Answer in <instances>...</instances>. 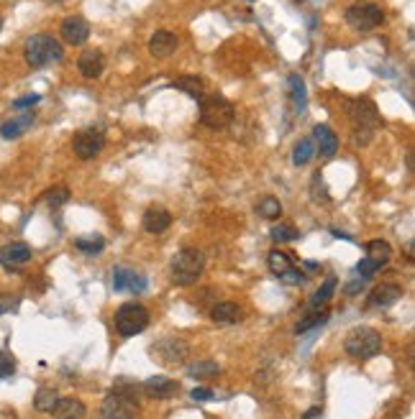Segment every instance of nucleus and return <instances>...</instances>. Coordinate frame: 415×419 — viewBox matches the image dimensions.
Listing matches in <instances>:
<instances>
[{"mask_svg":"<svg viewBox=\"0 0 415 419\" xmlns=\"http://www.w3.org/2000/svg\"><path fill=\"white\" fill-rule=\"evenodd\" d=\"M136 409H139V386L118 381L100 407L98 419H136Z\"/></svg>","mask_w":415,"mask_h":419,"instance_id":"f257e3e1","label":"nucleus"},{"mask_svg":"<svg viewBox=\"0 0 415 419\" xmlns=\"http://www.w3.org/2000/svg\"><path fill=\"white\" fill-rule=\"evenodd\" d=\"M205 268V253L200 248H182L170 264V277L177 286L195 284L203 277Z\"/></svg>","mask_w":415,"mask_h":419,"instance_id":"f03ea898","label":"nucleus"},{"mask_svg":"<svg viewBox=\"0 0 415 419\" xmlns=\"http://www.w3.org/2000/svg\"><path fill=\"white\" fill-rule=\"evenodd\" d=\"M23 56H26V64L34 67V69H41V67H49L54 62H62V46L54 36L49 34H34L31 39H26V46H23Z\"/></svg>","mask_w":415,"mask_h":419,"instance_id":"7ed1b4c3","label":"nucleus"},{"mask_svg":"<svg viewBox=\"0 0 415 419\" xmlns=\"http://www.w3.org/2000/svg\"><path fill=\"white\" fill-rule=\"evenodd\" d=\"M234 103L223 95H203L200 98V123L203 125L213 128V131H223L234 123Z\"/></svg>","mask_w":415,"mask_h":419,"instance_id":"20e7f679","label":"nucleus"},{"mask_svg":"<svg viewBox=\"0 0 415 419\" xmlns=\"http://www.w3.org/2000/svg\"><path fill=\"white\" fill-rule=\"evenodd\" d=\"M343 348L356 361H370V358H374L382 350V338H379V332L374 327H354L346 335Z\"/></svg>","mask_w":415,"mask_h":419,"instance_id":"39448f33","label":"nucleus"},{"mask_svg":"<svg viewBox=\"0 0 415 419\" xmlns=\"http://www.w3.org/2000/svg\"><path fill=\"white\" fill-rule=\"evenodd\" d=\"M149 327V310L139 302H126L116 310V330L123 338H134Z\"/></svg>","mask_w":415,"mask_h":419,"instance_id":"423d86ee","label":"nucleus"},{"mask_svg":"<svg viewBox=\"0 0 415 419\" xmlns=\"http://www.w3.org/2000/svg\"><path fill=\"white\" fill-rule=\"evenodd\" d=\"M346 18V23L354 28V31H374L377 26H382V21H385V10L379 8L377 3H354L346 8L343 13Z\"/></svg>","mask_w":415,"mask_h":419,"instance_id":"0eeeda50","label":"nucleus"},{"mask_svg":"<svg viewBox=\"0 0 415 419\" xmlns=\"http://www.w3.org/2000/svg\"><path fill=\"white\" fill-rule=\"evenodd\" d=\"M103 149H105V133H103L100 128H95V125L80 128V131L72 136V151L77 159L90 161L95 159Z\"/></svg>","mask_w":415,"mask_h":419,"instance_id":"6e6552de","label":"nucleus"},{"mask_svg":"<svg viewBox=\"0 0 415 419\" xmlns=\"http://www.w3.org/2000/svg\"><path fill=\"white\" fill-rule=\"evenodd\" d=\"M190 353V345L182 338H162L152 345V358L164 366H177Z\"/></svg>","mask_w":415,"mask_h":419,"instance_id":"1a4fd4ad","label":"nucleus"},{"mask_svg":"<svg viewBox=\"0 0 415 419\" xmlns=\"http://www.w3.org/2000/svg\"><path fill=\"white\" fill-rule=\"evenodd\" d=\"M349 113H352V120H354V128L356 131H372L379 125V113H377V107H374V103L367 98H359V100H354L352 107H349Z\"/></svg>","mask_w":415,"mask_h":419,"instance_id":"9d476101","label":"nucleus"},{"mask_svg":"<svg viewBox=\"0 0 415 419\" xmlns=\"http://www.w3.org/2000/svg\"><path fill=\"white\" fill-rule=\"evenodd\" d=\"M59 34H62L64 44L80 46V44H85L88 36H90V23H88L82 16H67L62 21V26H59Z\"/></svg>","mask_w":415,"mask_h":419,"instance_id":"9b49d317","label":"nucleus"},{"mask_svg":"<svg viewBox=\"0 0 415 419\" xmlns=\"http://www.w3.org/2000/svg\"><path fill=\"white\" fill-rule=\"evenodd\" d=\"M146 284H149L146 277H141L134 268H123V266L113 268V289H116V292H144Z\"/></svg>","mask_w":415,"mask_h":419,"instance_id":"f8f14e48","label":"nucleus"},{"mask_svg":"<svg viewBox=\"0 0 415 419\" xmlns=\"http://www.w3.org/2000/svg\"><path fill=\"white\" fill-rule=\"evenodd\" d=\"M141 389L152 399H172L174 394L180 391V384L174 378H170V376H152V378H146Z\"/></svg>","mask_w":415,"mask_h":419,"instance_id":"ddd939ff","label":"nucleus"},{"mask_svg":"<svg viewBox=\"0 0 415 419\" xmlns=\"http://www.w3.org/2000/svg\"><path fill=\"white\" fill-rule=\"evenodd\" d=\"M180 49V39L172 31H156V34L149 39V54L156 56V59H167L172 54Z\"/></svg>","mask_w":415,"mask_h":419,"instance_id":"4468645a","label":"nucleus"},{"mask_svg":"<svg viewBox=\"0 0 415 419\" xmlns=\"http://www.w3.org/2000/svg\"><path fill=\"white\" fill-rule=\"evenodd\" d=\"M141 225H144L146 233L162 235L164 230H170V225H172L170 210H167V207H159V205H152L144 213V217H141Z\"/></svg>","mask_w":415,"mask_h":419,"instance_id":"2eb2a0df","label":"nucleus"},{"mask_svg":"<svg viewBox=\"0 0 415 419\" xmlns=\"http://www.w3.org/2000/svg\"><path fill=\"white\" fill-rule=\"evenodd\" d=\"M77 69H80V74L85 80H98L100 74H103V69H105V56H103V52H98V49L82 52L80 59H77Z\"/></svg>","mask_w":415,"mask_h":419,"instance_id":"dca6fc26","label":"nucleus"},{"mask_svg":"<svg viewBox=\"0 0 415 419\" xmlns=\"http://www.w3.org/2000/svg\"><path fill=\"white\" fill-rule=\"evenodd\" d=\"M34 120H37V113H34V110H21V116L10 118V120H6V123L0 125V136H3L6 141L21 138V136L34 125Z\"/></svg>","mask_w":415,"mask_h":419,"instance_id":"f3484780","label":"nucleus"},{"mask_svg":"<svg viewBox=\"0 0 415 419\" xmlns=\"http://www.w3.org/2000/svg\"><path fill=\"white\" fill-rule=\"evenodd\" d=\"M31 248H28L26 243H8V246H3L0 248V264L6 268H16V266H23L31 261Z\"/></svg>","mask_w":415,"mask_h":419,"instance_id":"a211bd4d","label":"nucleus"},{"mask_svg":"<svg viewBox=\"0 0 415 419\" xmlns=\"http://www.w3.org/2000/svg\"><path fill=\"white\" fill-rule=\"evenodd\" d=\"M400 297H403V289L397 284H379L370 292L367 304H370V307H392Z\"/></svg>","mask_w":415,"mask_h":419,"instance_id":"6ab92c4d","label":"nucleus"},{"mask_svg":"<svg viewBox=\"0 0 415 419\" xmlns=\"http://www.w3.org/2000/svg\"><path fill=\"white\" fill-rule=\"evenodd\" d=\"M313 136H316V146L321 149V156H323V159L336 156V151H338V136H336L328 125L318 123L316 128H313Z\"/></svg>","mask_w":415,"mask_h":419,"instance_id":"aec40b11","label":"nucleus"},{"mask_svg":"<svg viewBox=\"0 0 415 419\" xmlns=\"http://www.w3.org/2000/svg\"><path fill=\"white\" fill-rule=\"evenodd\" d=\"M210 317H213V322H218V325H236V322L244 317V310L234 302H218L216 307L210 310Z\"/></svg>","mask_w":415,"mask_h":419,"instance_id":"412c9836","label":"nucleus"},{"mask_svg":"<svg viewBox=\"0 0 415 419\" xmlns=\"http://www.w3.org/2000/svg\"><path fill=\"white\" fill-rule=\"evenodd\" d=\"M52 414L54 419H85V404L80 399H59Z\"/></svg>","mask_w":415,"mask_h":419,"instance_id":"4be33fe9","label":"nucleus"},{"mask_svg":"<svg viewBox=\"0 0 415 419\" xmlns=\"http://www.w3.org/2000/svg\"><path fill=\"white\" fill-rule=\"evenodd\" d=\"M367 259L374 264V266H385V264H389V259H392V246H389L387 241H382V238H377V241H370L367 243Z\"/></svg>","mask_w":415,"mask_h":419,"instance_id":"5701e85b","label":"nucleus"},{"mask_svg":"<svg viewBox=\"0 0 415 419\" xmlns=\"http://www.w3.org/2000/svg\"><path fill=\"white\" fill-rule=\"evenodd\" d=\"M172 87L174 89H182V92H188L190 98L200 100L203 95H205V82L200 80V77H177V80L172 82Z\"/></svg>","mask_w":415,"mask_h":419,"instance_id":"b1692460","label":"nucleus"},{"mask_svg":"<svg viewBox=\"0 0 415 419\" xmlns=\"http://www.w3.org/2000/svg\"><path fill=\"white\" fill-rule=\"evenodd\" d=\"M221 374V366L216 361H198L188 368V376L190 378H198V381H208V378H216Z\"/></svg>","mask_w":415,"mask_h":419,"instance_id":"393cba45","label":"nucleus"},{"mask_svg":"<svg viewBox=\"0 0 415 419\" xmlns=\"http://www.w3.org/2000/svg\"><path fill=\"white\" fill-rule=\"evenodd\" d=\"M267 266H270V271L274 274V277L280 279L285 271H290V268L295 266L292 264V259H290V253H285V250H272L270 256H267Z\"/></svg>","mask_w":415,"mask_h":419,"instance_id":"a878e982","label":"nucleus"},{"mask_svg":"<svg viewBox=\"0 0 415 419\" xmlns=\"http://www.w3.org/2000/svg\"><path fill=\"white\" fill-rule=\"evenodd\" d=\"M290 95H292V103H295V110L303 113L307 105V92H305V82L300 74H290Z\"/></svg>","mask_w":415,"mask_h":419,"instance_id":"bb28decb","label":"nucleus"},{"mask_svg":"<svg viewBox=\"0 0 415 419\" xmlns=\"http://www.w3.org/2000/svg\"><path fill=\"white\" fill-rule=\"evenodd\" d=\"M336 286H338V279H336V277H328V279H325L323 286H321L318 292H313V294H310V307H313V310L323 307V304L328 302L331 297H334Z\"/></svg>","mask_w":415,"mask_h":419,"instance_id":"cd10ccee","label":"nucleus"},{"mask_svg":"<svg viewBox=\"0 0 415 419\" xmlns=\"http://www.w3.org/2000/svg\"><path fill=\"white\" fill-rule=\"evenodd\" d=\"M74 248L82 250L85 256H98V253H103V248H105V238H103V235L77 238V241H74Z\"/></svg>","mask_w":415,"mask_h":419,"instance_id":"c85d7f7f","label":"nucleus"},{"mask_svg":"<svg viewBox=\"0 0 415 419\" xmlns=\"http://www.w3.org/2000/svg\"><path fill=\"white\" fill-rule=\"evenodd\" d=\"M313 156H316V141H313V138H303V141L295 146L292 161H295V166H305Z\"/></svg>","mask_w":415,"mask_h":419,"instance_id":"c756f323","label":"nucleus"},{"mask_svg":"<svg viewBox=\"0 0 415 419\" xmlns=\"http://www.w3.org/2000/svg\"><path fill=\"white\" fill-rule=\"evenodd\" d=\"M270 235H272V241L274 243H292V241H298L300 238V230L292 223H280V225H274V228H272Z\"/></svg>","mask_w":415,"mask_h":419,"instance_id":"7c9ffc66","label":"nucleus"},{"mask_svg":"<svg viewBox=\"0 0 415 419\" xmlns=\"http://www.w3.org/2000/svg\"><path fill=\"white\" fill-rule=\"evenodd\" d=\"M256 213L267 217V220H277L282 215V202L277 197H262L259 200V205H256Z\"/></svg>","mask_w":415,"mask_h":419,"instance_id":"2f4dec72","label":"nucleus"},{"mask_svg":"<svg viewBox=\"0 0 415 419\" xmlns=\"http://www.w3.org/2000/svg\"><path fill=\"white\" fill-rule=\"evenodd\" d=\"M59 402V394L54 389H39L37 396H34V407L39 411H52Z\"/></svg>","mask_w":415,"mask_h":419,"instance_id":"473e14b6","label":"nucleus"},{"mask_svg":"<svg viewBox=\"0 0 415 419\" xmlns=\"http://www.w3.org/2000/svg\"><path fill=\"white\" fill-rule=\"evenodd\" d=\"M323 322H328V312L321 307V312H310L305 320H300L298 327H295V332H298V335H303V332H307V330H316V327H321Z\"/></svg>","mask_w":415,"mask_h":419,"instance_id":"72a5a7b5","label":"nucleus"},{"mask_svg":"<svg viewBox=\"0 0 415 419\" xmlns=\"http://www.w3.org/2000/svg\"><path fill=\"white\" fill-rule=\"evenodd\" d=\"M67 200H70V189L67 187H52V189H46V195H44V202L49 207H62Z\"/></svg>","mask_w":415,"mask_h":419,"instance_id":"f704fd0d","label":"nucleus"},{"mask_svg":"<svg viewBox=\"0 0 415 419\" xmlns=\"http://www.w3.org/2000/svg\"><path fill=\"white\" fill-rule=\"evenodd\" d=\"M16 374V358L8 350H0V378H10Z\"/></svg>","mask_w":415,"mask_h":419,"instance_id":"c9c22d12","label":"nucleus"},{"mask_svg":"<svg viewBox=\"0 0 415 419\" xmlns=\"http://www.w3.org/2000/svg\"><path fill=\"white\" fill-rule=\"evenodd\" d=\"M310 187H313V200L316 202H328V192H325V184L323 179H321V174H313V182H310Z\"/></svg>","mask_w":415,"mask_h":419,"instance_id":"e433bc0d","label":"nucleus"},{"mask_svg":"<svg viewBox=\"0 0 415 419\" xmlns=\"http://www.w3.org/2000/svg\"><path fill=\"white\" fill-rule=\"evenodd\" d=\"M377 271H379V266H374V264H372V261L367 259V256H364V259H361L359 264H356V277L364 279V281H367V279L374 277Z\"/></svg>","mask_w":415,"mask_h":419,"instance_id":"4c0bfd02","label":"nucleus"},{"mask_svg":"<svg viewBox=\"0 0 415 419\" xmlns=\"http://www.w3.org/2000/svg\"><path fill=\"white\" fill-rule=\"evenodd\" d=\"M280 281H285V284H305V274H303L298 266H292L290 271H285V274H282Z\"/></svg>","mask_w":415,"mask_h":419,"instance_id":"58836bf2","label":"nucleus"},{"mask_svg":"<svg viewBox=\"0 0 415 419\" xmlns=\"http://www.w3.org/2000/svg\"><path fill=\"white\" fill-rule=\"evenodd\" d=\"M41 103V95H23V98H19L16 103H13V110H28L31 105H39Z\"/></svg>","mask_w":415,"mask_h":419,"instance_id":"ea45409f","label":"nucleus"},{"mask_svg":"<svg viewBox=\"0 0 415 419\" xmlns=\"http://www.w3.org/2000/svg\"><path fill=\"white\" fill-rule=\"evenodd\" d=\"M190 396H192L195 402H210V399H213V391H210V389H192Z\"/></svg>","mask_w":415,"mask_h":419,"instance_id":"a19ab883","label":"nucleus"},{"mask_svg":"<svg viewBox=\"0 0 415 419\" xmlns=\"http://www.w3.org/2000/svg\"><path fill=\"white\" fill-rule=\"evenodd\" d=\"M364 286V279H356V281H352V284L346 286V294L354 297V294H359V289Z\"/></svg>","mask_w":415,"mask_h":419,"instance_id":"79ce46f5","label":"nucleus"},{"mask_svg":"<svg viewBox=\"0 0 415 419\" xmlns=\"http://www.w3.org/2000/svg\"><path fill=\"white\" fill-rule=\"evenodd\" d=\"M321 417V407H310V409H307V414L303 419H318Z\"/></svg>","mask_w":415,"mask_h":419,"instance_id":"37998d69","label":"nucleus"},{"mask_svg":"<svg viewBox=\"0 0 415 419\" xmlns=\"http://www.w3.org/2000/svg\"><path fill=\"white\" fill-rule=\"evenodd\" d=\"M405 253H407V259H410V261H413V241H410V243H407V250H405Z\"/></svg>","mask_w":415,"mask_h":419,"instance_id":"c03bdc74","label":"nucleus"},{"mask_svg":"<svg viewBox=\"0 0 415 419\" xmlns=\"http://www.w3.org/2000/svg\"><path fill=\"white\" fill-rule=\"evenodd\" d=\"M44 3H49V6H57V3H62V0H44Z\"/></svg>","mask_w":415,"mask_h":419,"instance_id":"a18cd8bd","label":"nucleus"},{"mask_svg":"<svg viewBox=\"0 0 415 419\" xmlns=\"http://www.w3.org/2000/svg\"><path fill=\"white\" fill-rule=\"evenodd\" d=\"M0 314H3V307H0Z\"/></svg>","mask_w":415,"mask_h":419,"instance_id":"49530a36","label":"nucleus"},{"mask_svg":"<svg viewBox=\"0 0 415 419\" xmlns=\"http://www.w3.org/2000/svg\"><path fill=\"white\" fill-rule=\"evenodd\" d=\"M0 28H3V23H0Z\"/></svg>","mask_w":415,"mask_h":419,"instance_id":"de8ad7c7","label":"nucleus"}]
</instances>
